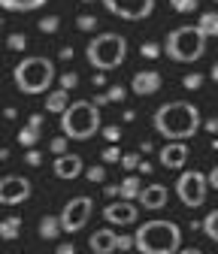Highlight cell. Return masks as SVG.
Here are the masks:
<instances>
[{"instance_id": "30bf717a", "label": "cell", "mask_w": 218, "mask_h": 254, "mask_svg": "<svg viewBox=\"0 0 218 254\" xmlns=\"http://www.w3.org/2000/svg\"><path fill=\"white\" fill-rule=\"evenodd\" d=\"M34 194V185L27 176H3L0 179V206H18L27 203Z\"/></svg>"}, {"instance_id": "7a4b0ae2", "label": "cell", "mask_w": 218, "mask_h": 254, "mask_svg": "<svg viewBox=\"0 0 218 254\" xmlns=\"http://www.w3.org/2000/svg\"><path fill=\"white\" fill-rule=\"evenodd\" d=\"M134 248L140 254H176L182 248V230L176 221H167V218L145 221L134 233Z\"/></svg>"}, {"instance_id": "4316f807", "label": "cell", "mask_w": 218, "mask_h": 254, "mask_svg": "<svg viewBox=\"0 0 218 254\" xmlns=\"http://www.w3.org/2000/svg\"><path fill=\"white\" fill-rule=\"evenodd\" d=\"M85 179H88V182H94V185H103V182H106V167H103V164L85 167Z\"/></svg>"}, {"instance_id": "7bdbcfd3", "label": "cell", "mask_w": 218, "mask_h": 254, "mask_svg": "<svg viewBox=\"0 0 218 254\" xmlns=\"http://www.w3.org/2000/svg\"><path fill=\"white\" fill-rule=\"evenodd\" d=\"M55 254H76V245H73V242H58Z\"/></svg>"}, {"instance_id": "60d3db41", "label": "cell", "mask_w": 218, "mask_h": 254, "mask_svg": "<svg viewBox=\"0 0 218 254\" xmlns=\"http://www.w3.org/2000/svg\"><path fill=\"white\" fill-rule=\"evenodd\" d=\"M203 130H206V133H215V136H218V115H209V118L203 121Z\"/></svg>"}, {"instance_id": "8d00e7d4", "label": "cell", "mask_w": 218, "mask_h": 254, "mask_svg": "<svg viewBox=\"0 0 218 254\" xmlns=\"http://www.w3.org/2000/svg\"><path fill=\"white\" fill-rule=\"evenodd\" d=\"M140 164H143V157H140V154H121V167L128 170V173H134Z\"/></svg>"}, {"instance_id": "9c48e42d", "label": "cell", "mask_w": 218, "mask_h": 254, "mask_svg": "<svg viewBox=\"0 0 218 254\" xmlns=\"http://www.w3.org/2000/svg\"><path fill=\"white\" fill-rule=\"evenodd\" d=\"M109 15L121 18V21H143L154 12L158 0H100Z\"/></svg>"}, {"instance_id": "83f0119b", "label": "cell", "mask_w": 218, "mask_h": 254, "mask_svg": "<svg viewBox=\"0 0 218 254\" xmlns=\"http://www.w3.org/2000/svg\"><path fill=\"white\" fill-rule=\"evenodd\" d=\"M76 85H79V73H73V70L61 73V79H58V88H61V91H67V94H70Z\"/></svg>"}, {"instance_id": "3957f363", "label": "cell", "mask_w": 218, "mask_h": 254, "mask_svg": "<svg viewBox=\"0 0 218 254\" xmlns=\"http://www.w3.org/2000/svg\"><path fill=\"white\" fill-rule=\"evenodd\" d=\"M52 82H55V64L43 55H24L12 70V85L21 94H49Z\"/></svg>"}, {"instance_id": "f6af8a7d", "label": "cell", "mask_w": 218, "mask_h": 254, "mask_svg": "<svg viewBox=\"0 0 218 254\" xmlns=\"http://www.w3.org/2000/svg\"><path fill=\"white\" fill-rule=\"evenodd\" d=\"M58 58H61V61H70V58H73V49H70V46H64V49L58 52Z\"/></svg>"}, {"instance_id": "74e56055", "label": "cell", "mask_w": 218, "mask_h": 254, "mask_svg": "<svg viewBox=\"0 0 218 254\" xmlns=\"http://www.w3.org/2000/svg\"><path fill=\"white\" fill-rule=\"evenodd\" d=\"M76 27L79 30H97V15H79L76 18Z\"/></svg>"}, {"instance_id": "f5cc1de1", "label": "cell", "mask_w": 218, "mask_h": 254, "mask_svg": "<svg viewBox=\"0 0 218 254\" xmlns=\"http://www.w3.org/2000/svg\"><path fill=\"white\" fill-rule=\"evenodd\" d=\"M209 79H212V82H218V61H215V67H212V73H209Z\"/></svg>"}, {"instance_id": "4dcf8cb0", "label": "cell", "mask_w": 218, "mask_h": 254, "mask_svg": "<svg viewBox=\"0 0 218 254\" xmlns=\"http://www.w3.org/2000/svg\"><path fill=\"white\" fill-rule=\"evenodd\" d=\"M37 27L43 30V34H55V30L61 27V18H58V15H46V18L37 21Z\"/></svg>"}, {"instance_id": "c3c4849f", "label": "cell", "mask_w": 218, "mask_h": 254, "mask_svg": "<svg viewBox=\"0 0 218 254\" xmlns=\"http://www.w3.org/2000/svg\"><path fill=\"white\" fill-rule=\"evenodd\" d=\"M151 148H154V145H151V139H143V142H140V151H143V154H148Z\"/></svg>"}, {"instance_id": "836d02e7", "label": "cell", "mask_w": 218, "mask_h": 254, "mask_svg": "<svg viewBox=\"0 0 218 254\" xmlns=\"http://www.w3.org/2000/svg\"><path fill=\"white\" fill-rule=\"evenodd\" d=\"M161 52H164V46H161V43H154V40L140 46V55H143V58H158Z\"/></svg>"}, {"instance_id": "d6a6232c", "label": "cell", "mask_w": 218, "mask_h": 254, "mask_svg": "<svg viewBox=\"0 0 218 254\" xmlns=\"http://www.w3.org/2000/svg\"><path fill=\"white\" fill-rule=\"evenodd\" d=\"M100 161H103V167H106V164H121V151H118L115 145H106V148L100 151Z\"/></svg>"}, {"instance_id": "9f6ffc18", "label": "cell", "mask_w": 218, "mask_h": 254, "mask_svg": "<svg viewBox=\"0 0 218 254\" xmlns=\"http://www.w3.org/2000/svg\"><path fill=\"white\" fill-rule=\"evenodd\" d=\"M82 3H91V0H82Z\"/></svg>"}, {"instance_id": "bcb514c9", "label": "cell", "mask_w": 218, "mask_h": 254, "mask_svg": "<svg viewBox=\"0 0 218 254\" xmlns=\"http://www.w3.org/2000/svg\"><path fill=\"white\" fill-rule=\"evenodd\" d=\"M121 121H124V124H131V121H137V112H134V109H128V112H121Z\"/></svg>"}, {"instance_id": "7dc6e473", "label": "cell", "mask_w": 218, "mask_h": 254, "mask_svg": "<svg viewBox=\"0 0 218 254\" xmlns=\"http://www.w3.org/2000/svg\"><path fill=\"white\" fill-rule=\"evenodd\" d=\"M3 115H6L9 121H15V115H18V109H15V106H6V109H3Z\"/></svg>"}, {"instance_id": "d6986e66", "label": "cell", "mask_w": 218, "mask_h": 254, "mask_svg": "<svg viewBox=\"0 0 218 254\" xmlns=\"http://www.w3.org/2000/svg\"><path fill=\"white\" fill-rule=\"evenodd\" d=\"M49 0H0V9L6 12H34L40 6H46Z\"/></svg>"}, {"instance_id": "9a60e30c", "label": "cell", "mask_w": 218, "mask_h": 254, "mask_svg": "<svg viewBox=\"0 0 218 254\" xmlns=\"http://www.w3.org/2000/svg\"><path fill=\"white\" fill-rule=\"evenodd\" d=\"M161 73L158 70H140V73H134V79H131V88H134V94H140V97H148V94H158L161 91Z\"/></svg>"}, {"instance_id": "e575fe53", "label": "cell", "mask_w": 218, "mask_h": 254, "mask_svg": "<svg viewBox=\"0 0 218 254\" xmlns=\"http://www.w3.org/2000/svg\"><path fill=\"white\" fill-rule=\"evenodd\" d=\"M67 142H70L67 136H55V139L49 142V148H52V154H55V157H61V154H67Z\"/></svg>"}, {"instance_id": "8992f818", "label": "cell", "mask_w": 218, "mask_h": 254, "mask_svg": "<svg viewBox=\"0 0 218 254\" xmlns=\"http://www.w3.org/2000/svg\"><path fill=\"white\" fill-rule=\"evenodd\" d=\"M100 130V109L91 103V100H73L67 106V112L61 115V133L67 139H91Z\"/></svg>"}, {"instance_id": "f1b7e54d", "label": "cell", "mask_w": 218, "mask_h": 254, "mask_svg": "<svg viewBox=\"0 0 218 254\" xmlns=\"http://www.w3.org/2000/svg\"><path fill=\"white\" fill-rule=\"evenodd\" d=\"M203 82H206L203 73H185V76H182V88H185V91H197Z\"/></svg>"}, {"instance_id": "52a82bcc", "label": "cell", "mask_w": 218, "mask_h": 254, "mask_svg": "<svg viewBox=\"0 0 218 254\" xmlns=\"http://www.w3.org/2000/svg\"><path fill=\"white\" fill-rule=\"evenodd\" d=\"M173 188H176V197H179L182 206L200 209V206L206 203V190H209V185H206V176H203L200 170H182Z\"/></svg>"}, {"instance_id": "6f0895ef", "label": "cell", "mask_w": 218, "mask_h": 254, "mask_svg": "<svg viewBox=\"0 0 218 254\" xmlns=\"http://www.w3.org/2000/svg\"><path fill=\"white\" fill-rule=\"evenodd\" d=\"M215 3H218V0H215Z\"/></svg>"}, {"instance_id": "2e32d148", "label": "cell", "mask_w": 218, "mask_h": 254, "mask_svg": "<svg viewBox=\"0 0 218 254\" xmlns=\"http://www.w3.org/2000/svg\"><path fill=\"white\" fill-rule=\"evenodd\" d=\"M88 248L94 251V254H115L118 251V233L112 227H100V230L91 233Z\"/></svg>"}, {"instance_id": "f907efd6", "label": "cell", "mask_w": 218, "mask_h": 254, "mask_svg": "<svg viewBox=\"0 0 218 254\" xmlns=\"http://www.w3.org/2000/svg\"><path fill=\"white\" fill-rule=\"evenodd\" d=\"M137 170H140V173H143V176H148V173H151V164H148V161H143V164H140V167H137Z\"/></svg>"}, {"instance_id": "ab89813d", "label": "cell", "mask_w": 218, "mask_h": 254, "mask_svg": "<svg viewBox=\"0 0 218 254\" xmlns=\"http://www.w3.org/2000/svg\"><path fill=\"white\" fill-rule=\"evenodd\" d=\"M131 248H134V236L118 233V251H131Z\"/></svg>"}, {"instance_id": "f35d334b", "label": "cell", "mask_w": 218, "mask_h": 254, "mask_svg": "<svg viewBox=\"0 0 218 254\" xmlns=\"http://www.w3.org/2000/svg\"><path fill=\"white\" fill-rule=\"evenodd\" d=\"M43 124H46V118H43V115H37V112L27 118V127H30V130H37V133L43 130Z\"/></svg>"}, {"instance_id": "681fc988", "label": "cell", "mask_w": 218, "mask_h": 254, "mask_svg": "<svg viewBox=\"0 0 218 254\" xmlns=\"http://www.w3.org/2000/svg\"><path fill=\"white\" fill-rule=\"evenodd\" d=\"M91 82H94L97 88H103V85H106V76H103V73H97V76H94V79H91Z\"/></svg>"}, {"instance_id": "484cf974", "label": "cell", "mask_w": 218, "mask_h": 254, "mask_svg": "<svg viewBox=\"0 0 218 254\" xmlns=\"http://www.w3.org/2000/svg\"><path fill=\"white\" fill-rule=\"evenodd\" d=\"M37 142H40L37 130H30V127H21V130H18V145H24V151L27 148H37Z\"/></svg>"}, {"instance_id": "ac0fdd59", "label": "cell", "mask_w": 218, "mask_h": 254, "mask_svg": "<svg viewBox=\"0 0 218 254\" xmlns=\"http://www.w3.org/2000/svg\"><path fill=\"white\" fill-rule=\"evenodd\" d=\"M21 215H6L3 221H0V239H6V242H12V239H18L21 236Z\"/></svg>"}, {"instance_id": "5bb4252c", "label": "cell", "mask_w": 218, "mask_h": 254, "mask_svg": "<svg viewBox=\"0 0 218 254\" xmlns=\"http://www.w3.org/2000/svg\"><path fill=\"white\" fill-rule=\"evenodd\" d=\"M158 157H161V167H167V170H185L191 151H188V145H185V142H167Z\"/></svg>"}, {"instance_id": "b9f144b4", "label": "cell", "mask_w": 218, "mask_h": 254, "mask_svg": "<svg viewBox=\"0 0 218 254\" xmlns=\"http://www.w3.org/2000/svg\"><path fill=\"white\" fill-rule=\"evenodd\" d=\"M103 197H106V200H112V197H121V188L106 182V185H103Z\"/></svg>"}, {"instance_id": "e0dca14e", "label": "cell", "mask_w": 218, "mask_h": 254, "mask_svg": "<svg viewBox=\"0 0 218 254\" xmlns=\"http://www.w3.org/2000/svg\"><path fill=\"white\" fill-rule=\"evenodd\" d=\"M67 106H70V94L67 91H49L46 94V112H52V115H64L67 112Z\"/></svg>"}, {"instance_id": "db71d44e", "label": "cell", "mask_w": 218, "mask_h": 254, "mask_svg": "<svg viewBox=\"0 0 218 254\" xmlns=\"http://www.w3.org/2000/svg\"><path fill=\"white\" fill-rule=\"evenodd\" d=\"M6 157H9V151H6V148H0V161H6Z\"/></svg>"}, {"instance_id": "d590c367", "label": "cell", "mask_w": 218, "mask_h": 254, "mask_svg": "<svg viewBox=\"0 0 218 254\" xmlns=\"http://www.w3.org/2000/svg\"><path fill=\"white\" fill-rule=\"evenodd\" d=\"M24 164L37 170V167L43 164V154H40V148H27V151H24Z\"/></svg>"}, {"instance_id": "7402d4cb", "label": "cell", "mask_w": 218, "mask_h": 254, "mask_svg": "<svg viewBox=\"0 0 218 254\" xmlns=\"http://www.w3.org/2000/svg\"><path fill=\"white\" fill-rule=\"evenodd\" d=\"M118 188H121V200H128V203H134V200H140V190H143V182H140L137 176H128V179H121V182H118Z\"/></svg>"}, {"instance_id": "8fae6325", "label": "cell", "mask_w": 218, "mask_h": 254, "mask_svg": "<svg viewBox=\"0 0 218 254\" xmlns=\"http://www.w3.org/2000/svg\"><path fill=\"white\" fill-rule=\"evenodd\" d=\"M103 218H106V224H115V227H131V224H137V221H140V212H137V203L115 200V203H106Z\"/></svg>"}, {"instance_id": "ba28073f", "label": "cell", "mask_w": 218, "mask_h": 254, "mask_svg": "<svg viewBox=\"0 0 218 254\" xmlns=\"http://www.w3.org/2000/svg\"><path fill=\"white\" fill-rule=\"evenodd\" d=\"M91 215H94V200H91L88 194H82V197H73V200H67V206L61 209V230L64 233H79V230H85V224L91 221Z\"/></svg>"}, {"instance_id": "ffe728a7", "label": "cell", "mask_w": 218, "mask_h": 254, "mask_svg": "<svg viewBox=\"0 0 218 254\" xmlns=\"http://www.w3.org/2000/svg\"><path fill=\"white\" fill-rule=\"evenodd\" d=\"M37 233H40L43 239H58L61 233H64V230H61V218H58V215H43Z\"/></svg>"}, {"instance_id": "f546056e", "label": "cell", "mask_w": 218, "mask_h": 254, "mask_svg": "<svg viewBox=\"0 0 218 254\" xmlns=\"http://www.w3.org/2000/svg\"><path fill=\"white\" fill-rule=\"evenodd\" d=\"M6 49L9 52H24L27 49V37L24 34H9L6 37Z\"/></svg>"}, {"instance_id": "816d5d0a", "label": "cell", "mask_w": 218, "mask_h": 254, "mask_svg": "<svg viewBox=\"0 0 218 254\" xmlns=\"http://www.w3.org/2000/svg\"><path fill=\"white\" fill-rule=\"evenodd\" d=\"M176 254H203V251H200V248H179Z\"/></svg>"}, {"instance_id": "44dd1931", "label": "cell", "mask_w": 218, "mask_h": 254, "mask_svg": "<svg viewBox=\"0 0 218 254\" xmlns=\"http://www.w3.org/2000/svg\"><path fill=\"white\" fill-rule=\"evenodd\" d=\"M124 97H128V88H124V85H112L109 91L97 94V97L91 100V103H94V106H106V103H121Z\"/></svg>"}, {"instance_id": "cb8c5ba5", "label": "cell", "mask_w": 218, "mask_h": 254, "mask_svg": "<svg viewBox=\"0 0 218 254\" xmlns=\"http://www.w3.org/2000/svg\"><path fill=\"white\" fill-rule=\"evenodd\" d=\"M200 230H203V233H206V236H209V239H212L215 245H218V209H215V212H209V215L203 218Z\"/></svg>"}, {"instance_id": "d4e9b609", "label": "cell", "mask_w": 218, "mask_h": 254, "mask_svg": "<svg viewBox=\"0 0 218 254\" xmlns=\"http://www.w3.org/2000/svg\"><path fill=\"white\" fill-rule=\"evenodd\" d=\"M170 9L182 12V15H191V12L200 9V0H170Z\"/></svg>"}, {"instance_id": "5b68a950", "label": "cell", "mask_w": 218, "mask_h": 254, "mask_svg": "<svg viewBox=\"0 0 218 254\" xmlns=\"http://www.w3.org/2000/svg\"><path fill=\"white\" fill-rule=\"evenodd\" d=\"M124 58H128V40L115 30H103L94 40L88 43L85 49V61L94 67L97 73H109V70H118Z\"/></svg>"}, {"instance_id": "6da1fadb", "label": "cell", "mask_w": 218, "mask_h": 254, "mask_svg": "<svg viewBox=\"0 0 218 254\" xmlns=\"http://www.w3.org/2000/svg\"><path fill=\"white\" fill-rule=\"evenodd\" d=\"M151 127L164 139H170V142H185V139H191L203 127V118H200V109L194 103H188V100H170V103H164L158 112H154Z\"/></svg>"}, {"instance_id": "4fadbf2b", "label": "cell", "mask_w": 218, "mask_h": 254, "mask_svg": "<svg viewBox=\"0 0 218 254\" xmlns=\"http://www.w3.org/2000/svg\"><path fill=\"white\" fill-rule=\"evenodd\" d=\"M55 176L58 179H64V182H70V179H79L82 173H85V161L79 154H73V151H67V154H61V157H55Z\"/></svg>"}, {"instance_id": "ee69618b", "label": "cell", "mask_w": 218, "mask_h": 254, "mask_svg": "<svg viewBox=\"0 0 218 254\" xmlns=\"http://www.w3.org/2000/svg\"><path fill=\"white\" fill-rule=\"evenodd\" d=\"M206 185H209V188H215V190H218V167H212V170H209V173H206Z\"/></svg>"}, {"instance_id": "603a6c76", "label": "cell", "mask_w": 218, "mask_h": 254, "mask_svg": "<svg viewBox=\"0 0 218 254\" xmlns=\"http://www.w3.org/2000/svg\"><path fill=\"white\" fill-rule=\"evenodd\" d=\"M197 27L206 34V40H209V37H215V40H218V9L203 12V15H200V21H197Z\"/></svg>"}, {"instance_id": "11a10c76", "label": "cell", "mask_w": 218, "mask_h": 254, "mask_svg": "<svg viewBox=\"0 0 218 254\" xmlns=\"http://www.w3.org/2000/svg\"><path fill=\"white\" fill-rule=\"evenodd\" d=\"M0 30H3V18H0Z\"/></svg>"}, {"instance_id": "7c38bea8", "label": "cell", "mask_w": 218, "mask_h": 254, "mask_svg": "<svg viewBox=\"0 0 218 254\" xmlns=\"http://www.w3.org/2000/svg\"><path fill=\"white\" fill-rule=\"evenodd\" d=\"M167 200H170V188L161 185V182L143 185V190H140V206H143L145 212H158V209H164Z\"/></svg>"}, {"instance_id": "277c9868", "label": "cell", "mask_w": 218, "mask_h": 254, "mask_svg": "<svg viewBox=\"0 0 218 254\" xmlns=\"http://www.w3.org/2000/svg\"><path fill=\"white\" fill-rule=\"evenodd\" d=\"M164 55L176 64H197L206 55V34L197 24H179L164 40Z\"/></svg>"}, {"instance_id": "1f68e13d", "label": "cell", "mask_w": 218, "mask_h": 254, "mask_svg": "<svg viewBox=\"0 0 218 254\" xmlns=\"http://www.w3.org/2000/svg\"><path fill=\"white\" fill-rule=\"evenodd\" d=\"M100 133H103V139H106L109 145H115V142L121 139V127H118V124H106V127H100Z\"/></svg>"}]
</instances>
